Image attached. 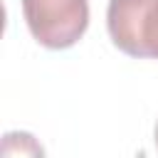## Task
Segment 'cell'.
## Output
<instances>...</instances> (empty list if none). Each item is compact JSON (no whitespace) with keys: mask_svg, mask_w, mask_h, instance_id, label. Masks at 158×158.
<instances>
[{"mask_svg":"<svg viewBox=\"0 0 158 158\" xmlns=\"http://www.w3.org/2000/svg\"><path fill=\"white\" fill-rule=\"evenodd\" d=\"M22 15L42 47L69 49L89 27V0H22Z\"/></svg>","mask_w":158,"mask_h":158,"instance_id":"cell-1","label":"cell"},{"mask_svg":"<svg viewBox=\"0 0 158 158\" xmlns=\"http://www.w3.org/2000/svg\"><path fill=\"white\" fill-rule=\"evenodd\" d=\"M106 27L123 54L158 59V0H109Z\"/></svg>","mask_w":158,"mask_h":158,"instance_id":"cell-2","label":"cell"},{"mask_svg":"<svg viewBox=\"0 0 158 158\" xmlns=\"http://www.w3.org/2000/svg\"><path fill=\"white\" fill-rule=\"evenodd\" d=\"M0 153L12 158V156H44V148L35 141L32 133H25V131H10L2 136V146H0Z\"/></svg>","mask_w":158,"mask_h":158,"instance_id":"cell-3","label":"cell"},{"mask_svg":"<svg viewBox=\"0 0 158 158\" xmlns=\"http://www.w3.org/2000/svg\"><path fill=\"white\" fill-rule=\"evenodd\" d=\"M153 141H156V148H158V121H156V131H153Z\"/></svg>","mask_w":158,"mask_h":158,"instance_id":"cell-4","label":"cell"}]
</instances>
